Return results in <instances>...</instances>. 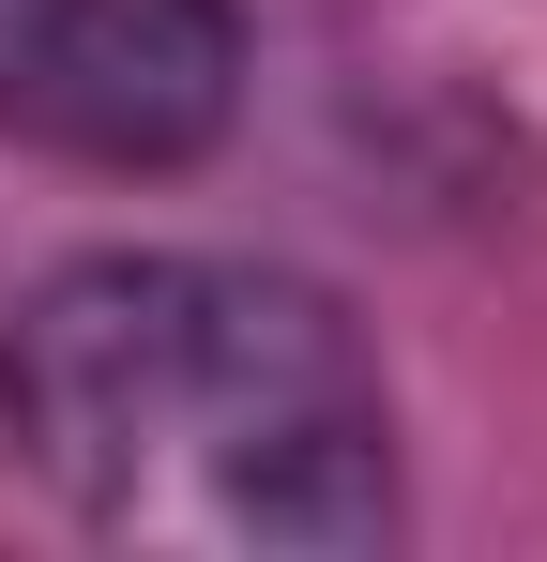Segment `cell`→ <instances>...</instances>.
Wrapping results in <instances>:
<instances>
[{
  "instance_id": "6da1fadb",
  "label": "cell",
  "mask_w": 547,
  "mask_h": 562,
  "mask_svg": "<svg viewBox=\"0 0 547 562\" xmlns=\"http://www.w3.org/2000/svg\"><path fill=\"white\" fill-rule=\"evenodd\" d=\"M15 471L168 562H380L395 548V380L365 319L289 259L107 244L0 319Z\"/></svg>"
},
{
  "instance_id": "7a4b0ae2",
  "label": "cell",
  "mask_w": 547,
  "mask_h": 562,
  "mask_svg": "<svg viewBox=\"0 0 547 562\" xmlns=\"http://www.w3.org/2000/svg\"><path fill=\"white\" fill-rule=\"evenodd\" d=\"M244 122L228 0H0V137L62 168H198Z\"/></svg>"
}]
</instances>
